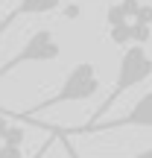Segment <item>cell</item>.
I'll return each mask as SVG.
<instances>
[{"instance_id":"6da1fadb","label":"cell","mask_w":152,"mask_h":158,"mask_svg":"<svg viewBox=\"0 0 152 158\" xmlns=\"http://www.w3.org/2000/svg\"><path fill=\"white\" fill-rule=\"evenodd\" d=\"M100 91V73L91 62H79L76 68H70V73L64 76V82L59 85L56 94H50L47 100L35 102L29 111H21V114H6L12 120H35L38 114L50 111L56 106H64V102H79V100H91V97Z\"/></svg>"},{"instance_id":"7a4b0ae2","label":"cell","mask_w":152,"mask_h":158,"mask_svg":"<svg viewBox=\"0 0 152 158\" xmlns=\"http://www.w3.org/2000/svg\"><path fill=\"white\" fill-rule=\"evenodd\" d=\"M149 76H152V59H149L146 47H138V44L126 47V50H123V56H120L117 82H114L111 94H108V100H105V102H102V106H100V108L94 111V117H91V120H88L85 126H97V123L102 120V114H105L108 108H111L114 102L120 100V94H126L129 88H135V85L146 82Z\"/></svg>"},{"instance_id":"3957f363","label":"cell","mask_w":152,"mask_h":158,"mask_svg":"<svg viewBox=\"0 0 152 158\" xmlns=\"http://www.w3.org/2000/svg\"><path fill=\"white\" fill-rule=\"evenodd\" d=\"M59 56H62V44H59L56 32H53V29H35V32L23 41L21 50H18L9 62L0 64V82H3V76H9L12 70L21 68V64H29V62H56Z\"/></svg>"},{"instance_id":"277c9868","label":"cell","mask_w":152,"mask_h":158,"mask_svg":"<svg viewBox=\"0 0 152 158\" xmlns=\"http://www.w3.org/2000/svg\"><path fill=\"white\" fill-rule=\"evenodd\" d=\"M111 129H152V91L143 94L123 117H114L108 123L97 126H76V129H59V135H94V132H111Z\"/></svg>"},{"instance_id":"5b68a950","label":"cell","mask_w":152,"mask_h":158,"mask_svg":"<svg viewBox=\"0 0 152 158\" xmlns=\"http://www.w3.org/2000/svg\"><path fill=\"white\" fill-rule=\"evenodd\" d=\"M59 9H62V0H21V3L0 21V35L15 21H21V18H27V15H50V12H59Z\"/></svg>"},{"instance_id":"8992f818","label":"cell","mask_w":152,"mask_h":158,"mask_svg":"<svg viewBox=\"0 0 152 158\" xmlns=\"http://www.w3.org/2000/svg\"><path fill=\"white\" fill-rule=\"evenodd\" d=\"M138 9H141V0H114L105 12V21L108 27H132L138 18Z\"/></svg>"},{"instance_id":"52a82bcc","label":"cell","mask_w":152,"mask_h":158,"mask_svg":"<svg viewBox=\"0 0 152 158\" xmlns=\"http://www.w3.org/2000/svg\"><path fill=\"white\" fill-rule=\"evenodd\" d=\"M23 138H27V132H23L21 126H9V132H6V138H3V143H0V147H12V149H21Z\"/></svg>"},{"instance_id":"ba28073f","label":"cell","mask_w":152,"mask_h":158,"mask_svg":"<svg viewBox=\"0 0 152 158\" xmlns=\"http://www.w3.org/2000/svg\"><path fill=\"white\" fill-rule=\"evenodd\" d=\"M135 23H141V27H152V3H141Z\"/></svg>"},{"instance_id":"9c48e42d","label":"cell","mask_w":152,"mask_h":158,"mask_svg":"<svg viewBox=\"0 0 152 158\" xmlns=\"http://www.w3.org/2000/svg\"><path fill=\"white\" fill-rule=\"evenodd\" d=\"M68 152H70V158H79L70 147H68ZM129 158H152V147H149V149H141V152H135V155H129Z\"/></svg>"},{"instance_id":"30bf717a","label":"cell","mask_w":152,"mask_h":158,"mask_svg":"<svg viewBox=\"0 0 152 158\" xmlns=\"http://www.w3.org/2000/svg\"><path fill=\"white\" fill-rule=\"evenodd\" d=\"M9 117H6V114H0V143H3V138H6V132H9Z\"/></svg>"},{"instance_id":"8fae6325","label":"cell","mask_w":152,"mask_h":158,"mask_svg":"<svg viewBox=\"0 0 152 158\" xmlns=\"http://www.w3.org/2000/svg\"><path fill=\"white\" fill-rule=\"evenodd\" d=\"M3 158H21V149H12V147H3Z\"/></svg>"},{"instance_id":"7c38bea8","label":"cell","mask_w":152,"mask_h":158,"mask_svg":"<svg viewBox=\"0 0 152 158\" xmlns=\"http://www.w3.org/2000/svg\"><path fill=\"white\" fill-rule=\"evenodd\" d=\"M50 147H53V141H47V143H44V147H41V149H38V155H35V158H44V155H47V149H50Z\"/></svg>"},{"instance_id":"4fadbf2b","label":"cell","mask_w":152,"mask_h":158,"mask_svg":"<svg viewBox=\"0 0 152 158\" xmlns=\"http://www.w3.org/2000/svg\"><path fill=\"white\" fill-rule=\"evenodd\" d=\"M0 158H3V147H0Z\"/></svg>"}]
</instances>
